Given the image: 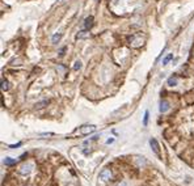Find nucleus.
Instances as JSON below:
<instances>
[{
	"mask_svg": "<svg viewBox=\"0 0 194 186\" xmlns=\"http://www.w3.org/2000/svg\"><path fill=\"white\" fill-rule=\"evenodd\" d=\"M150 144H151V147L153 149V152H156V153H159V143H157V140L156 139H152L150 140Z\"/></svg>",
	"mask_w": 194,
	"mask_h": 186,
	"instance_id": "obj_5",
	"label": "nucleus"
},
{
	"mask_svg": "<svg viewBox=\"0 0 194 186\" xmlns=\"http://www.w3.org/2000/svg\"><path fill=\"white\" fill-rule=\"evenodd\" d=\"M33 169V164H26V165H22L21 169H20V173L21 175H29Z\"/></svg>",
	"mask_w": 194,
	"mask_h": 186,
	"instance_id": "obj_2",
	"label": "nucleus"
},
{
	"mask_svg": "<svg viewBox=\"0 0 194 186\" xmlns=\"http://www.w3.org/2000/svg\"><path fill=\"white\" fill-rule=\"evenodd\" d=\"M177 83H179L177 77H169L168 79V85H171V86H176Z\"/></svg>",
	"mask_w": 194,
	"mask_h": 186,
	"instance_id": "obj_8",
	"label": "nucleus"
},
{
	"mask_svg": "<svg viewBox=\"0 0 194 186\" xmlns=\"http://www.w3.org/2000/svg\"><path fill=\"white\" fill-rule=\"evenodd\" d=\"M96 130V126L90 125V126H83V129H80V132L81 134H89V132H93Z\"/></svg>",
	"mask_w": 194,
	"mask_h": 186,
	"instance_id": "obj_3",
	"label": "nucleus"
},
{
	"mask_svg": "<svg viewBox=\"0 0 194 186\" xmlns=\"http://www.w3.org/2000/svg\"><path fill=\"white\" fill-rule=\"evenodd\" d=\"M110 177H112V172H110L109 169H104V171L100 173V180L101 181H108V180H110Z\"/></svg>",
	"mask_w": 194,
	"mask_h": 186,
	"instance_id": "obj_1",
	"label": "nucleus"
},
{
	"mask_svg": "<svg viewBox=\"0 0 194 186\" xmlns=\"http://www.w3.org/2000/svg\"><path fill=\"white\" fill-rule=\"evenodd\" d=\"M113 142H114V139H108V140H106V143L110 144V143H113Z\"/></svg>",
	"mask_w": 194,
	"mask_h": 186,
	"instance_id": "obj_18",
	"label": "nucleus"
},
{
	"mask_svg": "<svg viewBox=\"0 0 194 186\" xmlns=\"http://www.w3.org/2000/svg\"><path fill=\"white\" fill-rule=\"evenodd\" d=\"M2 89L3 90H8L9 89V85H8V81L5 79H2Z\"/></svg>",
	"mask_w": 194,
	"mask_h": 186,
	"instance_id": "obj_10",
	"label": "nucleus"
},
{
	"mask_svg": "<svg viewBox=\"0 0 194 186\" xmlns=\"http://www.w3.org/2000/svg\"><path fill=\"white\" fill-rule=\"evenodd\" d=\"M118 186H127V182H126V181H123V182H121Z\"/></svg>",
	"mask_w": 194,
	"mask_h": 186,
	"instance_id": "obj_17",
	"label": "nucleus"
},
{
	"mask_svg": "<svg viewBox=\"0 0 194 186\" xmlns=\"http://www.w3.org/2000/svg\"><path fill=\"white\" fill-rule=\"evenodd\" d=\"M148 116H150V114H148L147 110H146V113H144V118H143V125H144V126H147V123H148Z\"/></svg>",
	"mask_w": 194,
	"mask_h": 186,
	"instance_id": "obj_14",
	"label": "nucleus"
},
{
	"mask_svg": "<svg viewBox=\"0 0 194 186\" xmlns=\"http://www.w3.org/2000/svg\"><path fill=\"white\" fill-rule=\"evenodd\" d=\"M168 109H169V104L167 101H161L160 102V112L161 113H165V112H168Z\"/></svg>",
	"mask_w": 194,
	"mask_h": 186,
	"instance_id": "obj_7",
	"label": "nucleus"
},
{
	"mask_svg": "<svg viewBox=\"0 0 194 186\" xmlns=\"http://www.w3.org/2000/svg\"><path fill=\"white\" fill-rule=\"evenodd\" d=\"M88 37H89V31L88 30H80L77 33V35H76L77 39H85V38H88Z\"/></svg>",
	"mask_w": 194,
	"mask_h": 186,
	"instance_id": "obj_4",
	"label": "nucleus"
},
{
	"mask_svg": "<svg viewBox=\"0 0 194 186\" xmlns=\"http://www.w3.org/2000/svg\"><path fill=\"white\" fill-rule=\"evenodd\" d=\"M92 25H93V17H92V16H89V17L85 18L84 26H85V29H89V28H92Z\"/></svg>",
	"mask_w": 194,
	"mask_h": 186,
	"instance_id": "obj_6",
	"label": "nucleus"
},
{
	"mask_svg": "<svg viewBox=\"0 0 194 186\" xmlns=\"http://www.w3.org/2000/svg\"><path fill=\"white\" fill-rule=\"evenodd\" d=\"M173 58V54H169V55H167L164 59H163V66H165V64H168V62L171 60V59Z\"/></svg>",
	"mask_w": 194,
	"mask_h": 186,
	"instance_id": "obj_12",
	"label": "nucleus"
},
{
	"mask_svg": "<svg viewBox=\"0 0 194 186\" xmlns=\"http://www.w3.org/2000/svg\"><path fill=\"white\" fill-rule=\"evenodd\" d=\"M4 164L5 165H13V164H16V160L11 159V157H5V159H4Z\"/></svg>",
	"mask_w": 194,
	"mask_h": 186,
	"instance_id": "obj_9",
	"label": "nucleus"
},
{
	"mask_svg": "<svg viewBox=\"0 0 194 186\" xmlns=\"http://www.w3.org/2000/svg\"><path fill=\"white\" fill-rule=\"evenodd\" d=\"M80 68H81V62L80 60H76V62H75V64H74V70L77 71V70H80Z\"/></svg>",
	"mask_w": 194,
	"mask_h": 186,
	"instance_id": "obj_13",
	"label": "nucleus"
},
{
	"mask_svg": "<svg viewBox=\"0 0 194 186\" xmlns=\"http://www.w3.org/2000/svg\"><path fill=\"white\" fill-rule=\"evenodd\" d=\"M20 145H21V142H20V143H17L16 145H9V147H11V148H16V147H20Z\"/></svg>",
	"mask_w": 194,
	"mask_h": 186,
	"instance_id": "obj_15",
	"label": "nucleus"
},
{
	"mask_svg": "<svg viewBox=\"0 0 194 186\" xmlns=\"http://www.w3.org/2000/svg\"><path fill=\"white\" fill-rule=\"evenodd\" d=\"M58 70L61 71V72H63V71H64V67H63V66H58Z\"/></svg>",
	"mask_w": 194,
	"mask_h": 186,
	"instance_id": "obj_16",
	"label": "nucleus"
},
{
	"mask_svg": "<svg viewBox=\"0 0 194 186\" xmlns=\"http://www.w3.org/2000/svg\"><path fill=\"white\" fill-rule=\"evenodd\" d=\"M62 38V33H57L53 37V39H51V41H53V43H57V42H59V39Z\"/></svg>",
	"mask_w": 194,
	"mask_h": 186,
	"instance_id": "obj_11",
	"label": "nucleus"
}]
</instances>
